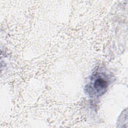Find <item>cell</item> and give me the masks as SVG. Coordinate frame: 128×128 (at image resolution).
<instances>
[{
	"mask_svg": "<svg viewBox=\"0 0 128 128\" xmlns=\"http://www.w3.org/2000/svg\"><path fill=\"white\" fill-rule=\"evenodd\" d=\"M110 82V75L102 69H97L90 78L86 88V92L90 97L98 98L106 92Z\"/></svg>",
	"mask_w": 128,
	"mask_h": 128,
	"instance_id": "obj_1",
	"label": "cell"
}]
</instances>
